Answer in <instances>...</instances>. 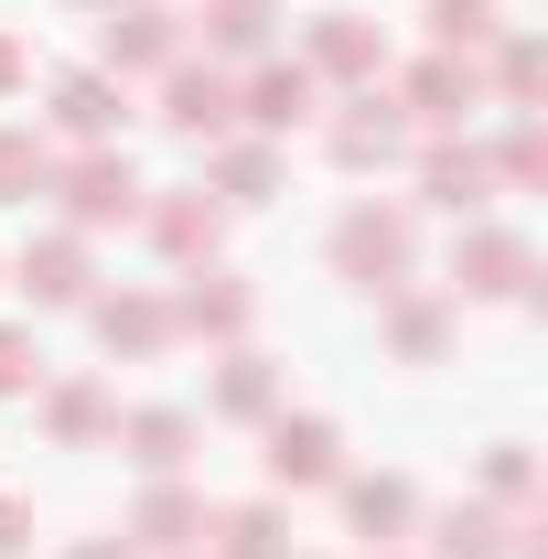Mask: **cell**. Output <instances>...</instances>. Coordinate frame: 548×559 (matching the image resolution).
Returning <instances> with one entry per match:
<instances>
[{
  "label": "cell",
  "instance_id": "3",
  "mask_svg": "<svg viewBox=\"0 0 548 559\" xmlns=\"http://www.w3.org/2000/svg\"><path fill=\"white\" fill-rule=\"evenodd\" d=\"M44 194L65 205L75 237H97V226H130L140 215V173H130V151H75V162H55Z\"/></svg>",
  "mask_w": 548,
  "mask_h": 559
},
{
  "label": "cell",
  "instance_id": "14",
  "mask_svg": "<svg viewBox=\"0 0 548 559\" xmlns=\"http://www.w3.org/2000/svg\"><path fill=\"white\" fill-rule=\"evenodd\" d=\"M205 516H215L205 495H183V485H151V495L130 506V527H119V538H130L140 559H194V549H205Z\"/></svg>",
  "mask_w": 548,
  "mask_h": 559
},
{
  "label": "cell",
  "instance_id": "31",
  "mask_svg": "<svg viewBox=\"0 0 548 559\" xmlns=\"http://www.w3.org/2000/svg\"><path fill=\"white\" fill-rule=\"evenodd\" d=\"M527 485H538V463H527L516 441H495V452H484V506H527Z\"/></svg>",
  "mask_w": 548,
  "mask_h": 559
},
{
  "label": "cell",
  "instance_id": "18",
  "mask_svg": "<svg viewBox=\"0 0 548 559\" xmlns=\"http://www.w3.org/2000/svg\"><path fill=\"white\" fill-rule=\"evenodd\" d=\"M279 44V0H205V66H259Z\"/></svg>",
  "mask_w": 548,
  "mask_h": 559
},
{
  "label": "cell",
  "instance_id": "4",
  "mask_svg": "<svg viewBox=\"0 0 548 559\" xmlns=\"http://www.w3.org/2000/svg\"><path fill=\"white\" fill-rule=\"evenodd\" d=\"M452 301H538V248L516 226H463L452 248Z\"/></svg>",
  "mask_w": 548,
  "mask_h": 559
},
{
  "label": "cell",
  "instance_id": "7",
  "mask_svg": "<svg viewBox=\"0 0 548 559\" xmlns=\"http://www.w3.org/2000/svg\"><path fill=\"white\" fill-rule=\"evenodd\" d=\"M312 119H323L312 66H301V55H290V66H279V55H259V75L237 86V130H248V140H290V130H312Z\"/></svg>",
  "mask_w": 548,
  "mask_h": 559
},
{
  "label": "cell",
  "instance_id": "10",
  "mask_svg": "<svg viewBox=\"0 0 548 559\" xmlns=\"http://www.w3.org/2000/svg\"><path fill=\"white\" fill-rule=\"evenodd\" d=\"M419 205L430 215H463V226H484L495 215V162H484L474 140H419Z\"/></svg>",
  "mask_w": 548,
  "mask_h": 559
},
{
  "label": "cell",
  "instance_id": "12",
  "mask_svg": "<svg viewBox=\"0 0 548 559\" xmlns=\"http://www.w3.org/2000/svg\"><path fill=\"white\" fill-rule=\"evenodd\" d=\"M140 226H151V248H162L172 270H194V259H215V248H226V205H215L205 183L151 194V205H140Z\"/></svg>",
  "mask_w": 548,
  "mask_h": 559
},
{
  "label": "cell",
  "instance_id": "26",
  "mask_svg": "<svg viewBox=\"0 0 548 559\" xmlns=\"http://www.w3.org/2000/svg\"><path fill=\"white\" fill-rule=\"evenodd\" d=\"M516 538V516H495V506H441L430 516V559H505Z\"/></svg>",
  "mask_w": 548,
  "mask_h": 559
},
{
  "label": "cell",
  "instance_id": "30",
  "mask_svg": "<svg viewBox=\"0 0 548 559\" xmlns=\"http://www.w3.org/2000/svg\"><path fill=\"white\" fill-rule=\"evenodd\" d=\"M484 162H495V194H538V183H548V130H538V119H516Z\"/></svg>",
  "mask_w": 548,
  "mask_h": 559
},
{
  "label": "cell",
  "instance_id": "33",
  "mask_svg": "<svg viewBox=\"0 0 548 559\" xmlns=\"http://www.w3.org/2000/svg\"><path fill=\"white\" fill-rule=\"evenodd\" d=\"M11 549H33V506H22V495H0V559Z\"/></svg>",
  "mask_w": 548,
  "mask_h": 559
},
{
  "label": "cell",
  "instance_id": "13",
  "mask_svg": "<svg viewBox=\"0 0 548 559\" xmlns=\"http://www.w3.org/2000/svg\"><path fill=\"white\" fill-rule=\"evenodd\" d=\"M11 290H22V301H33V312H75V301H86V290H97V270H86V237H33V248H22V259H11Z\"/></svg>",
  "mask_w": 548,
  "mask_h": 559
},
{
  "label": "cell",
  "instance_id": "27",
  "mask_svg": "<svg viewBox=\"0 0 548 559\" xmlns=\"http://www.w3.org/2000/svg\"><path fill=\"white\" fill-rule=\"evenodd\" d=\"M215 559H290V527H279V506H226V516H205Z\"/></svg>",
  "mask_w": 548,
  "mask_h": 559
},
{
  "label": "cell",
  "instance_id": "19",
  "mask_svg": "<svg viewBox=\"0 0 548 559\" xmlns=\"http://www.w3.org/2000/svg\"><path fill=\"white\" fill-rule=\"evenodd\" d=\"M205 194H215V205H270V194H279V140H215Z\"/></svg>",
  "mask_w": 548,
  "mask_h": 559
},
{
  "label": "cell",
  "instance_id": "32",
  "mask_svg": "<svg viewBox=\"0 0 548 559\" xmlns=\"http://www.w3.org/2000/svg\"><path fill=\"white\" fill-rule=\"evenodd\" d=\"M33 377H44V345H33L22 323H0V399H22Z\"/></svg>",
  "mask_w": 548,
  "mask_h": 559
},
{
  "label": "cell",
  "instance_id": "23",
  "mask_svg": "<svg viewBox=\"0 0 548 559\" xmlns=\"http://www.w3.org/2000/svg\"><path fill=\"white\" fill-rule=\"evenodd\" d=\"M205 409L215 419H270L279 409V366L259 345H226V355H215V399H205Z\"/></svg>",
  "mask_w": 548,
  "mask_h": 559
},
{
  "label": "cell",
  "instance_id": "17",
  "mask_svg": "<svg viewBox=\"0 0 548 559\" xmlns=\"http://www.w3.org/2000/svg\"><path fill=\"white\" fill-rule=\"evenodd\" d=\"M119 119H130V86H119V75H97V66L55 75V130H65V140H86V151H119Z\"/></svg>",
  "mask_w": 548,
  "mask_h": 559
},
{
  "label": "cell",
  "instance_id": "20",
  "mask_svg": "<svg viewBox=\"0 0 548 559\" xmlns=\"http://www.w3.org/2000/svg\"><path fill=\"white\" fill-rule=\"evenodd\" d=\"M344 527L377 538V549H398V538L419 527V495L398 485V474H355V485H344Z\"/></svg>",
  "mask_w": 548,
  "mask_h": 559
},
{
  "label": "cell",
  "instance_id": "22",
  "mask_svg": "<svg viewBox=\"0 0 548 559\" xmlns=\"http://www.w3.org/2000/svg\"><path fill=\"white\" fill-rule=\"evenodd\" d=\"M441 345H452V290H388V355L430 366Z\"/></svg>",
  "mask_w": 548,
  "mask_h": 559
},
{
  "label": "cell",
  "instance_id": "6",
  "mask_svg": "<svg viewBox=\"0 0 548 559\" xmlns=\"http://www.w3.org/2000/svg\"><path fill=\"white\" fill-rule=\"evenodd\" d=\"M97 75H162L183 66V11L172 0H108V33H97Z\"/></svg>",
  "mask_w": 548,
  "mask_h": 559
},
{
  "label": "cell",
  "instance_id": "5",
  "mask_svg": "<svg viewBox=\"0 0 548 559\" xmlns=\"http://www.w3.org/2000/svg\"><path fill=\"white\" fill-rule=\"evenodd\" d=\"M474 108H484V66H474V55H419V66L398 75V119L430 130V140H452Z\"/></svg>",
  "mask_w": 548,
  "mask_h": 559
},
{
  "label": "cell",
  "instance_id": "15",
  "mask_svg": "<svg viewBox=\"0 0 548 559\" xmlns=\"http://www.w3.org/2000/svg\"><path fill=\"white\" fill-rule=\"evenodd\" d=\"M259 463H270V485H334L344 474V430L334 419H290V409H270V452H259Z\"/></svg>",
  "mask_w": 548,
  "mask_h": 559
},
{
  "label": "cell",
  "instance_id": "29",
  "mask_svg": "<svg viewBox=\"0 0 548 559\" xmlns=\"http://www.w3.org/2000/svg\"><path fill=\"white\" fill-rule=\"evenodd\" d=\"M419 22H430V55H484V44L505 33V11H495V0H430Z\"/></svg>",
  "mask_w": 548,
  "mask_h": 559
},
{
  "label": "cell",
  "instance_id": "8",
  "mask_svg": "<svg viewBox=\"0 0 548 559\" xmlns=\"http://www.w3.org/2000/svg\"><path fill=\"white\" fill-rule=\"evenodd\" d=\"M162 130L172 140H237V75L226 66H194V55H183V66H162Z\"/></svg>",
  "mask_w": 548,
  "mask_h": 559
},
{
  "label": "cell",
  "instance_id": "9",
  "mask_svg": "<svg viewBox=\"0 0 548 559\" xmlns=\"http://www.w3.org/2000/svg\"><path fill=\"white\" fill-rule=\"evenodd\" d=\"M248 323H259V290H248L237 270H215V259H194V270H183V290H172V334L248 345Z\"/></svg>",
  "mask_w": 548,
  "mask_h": 559
},
{
  "label": "cell",
  "instance_id": "24",
  "mask_svg": "<svg viewBox=\"0 0 548 559\" xmlns=\"http://www.w3.org/2000/svg\"><path fill=\"white\" fill-rule=\"evenodd\" d=\"M44 430H55L65 452H86V441H108V430H119V409H108V388H97V377H65V388H44Z\"/></svg>",
  "mask_w": 548,
  "mask_h": 559
},
{
  "label": "cell",
  "instance_id": "35",
  "mask_svg": "<svg viewBox=\"0 0 548 559\" xmlns=\"http://www.w3.org/2000/svg\"><path fill=\"white\" fill-rule=\"evenodd\" d=\"M65 559H140V549H130V538H75Z\"/></svg>",
  "mask_w": 548,
  "mask_h": 559
},
{
  "label": "cell",
  "instance_id": "28",
  "mask_svg": "<svg viewBox=\"0 0 548 559\" xmlns=\"http://www.w3.org/2000/svg\"><path fill=\"white\" fill-rule=\"evenodd\" d=\"M44 183H55V140L11 119V130H0V205H33Z\"/></svg>",
  "mask_w": 548,
  "mask_h": 559
},
{
  "label": "cell",
  "instance_id": "25",
  "mask_svg": "<svg viewBox=\"0 0 548 559\" xmlns=\"http://www.w3.org/2000/svg\"><path fill=\"white\" fill-rule=\"evenodd\" d=\"M516 119H538V97H548V44L538 33H495V75H484Z\"/></svg>",
  "mask_w": 548,
  "mask_h": 559
},
{
  "label": "cell",
  "instance_id": "11",
  "mask_svg": "<svg viewBox=\"0 0 548 559\" xmlns=\"http://www.w3.org/2000/svg\"><path fill=\"white\" fill-rule=\"evenodd\" d=\"M301 66H312V86H377V75H388V33H377L366 11H323V22L301 33Z\"/></svg>",
  "mask_w": 548,
  "mask_h": 559
},
{
  "label": "cell",
  "instance_id": "21",
  "mask_svg": "<svg viewBox=\"0 0 548 559\" xmlns=\"http://www.w3.org/2000/svg\"><path fill=\"white\" fill-rule=\"evenodd\" d=\"M119 452H130L151 485H172L183 452H194V409H130V419H119Z\"/></svg>",
  "mask_w": 548,
  "mask_h": 559
},
{
  "label": "cell",
  "instance_id": "16",
  "mask_svg": "<svg viewBox=\"0 0 548 559\" xmlns=\"http://www.w3.org/2000/svg\"><path fill=\"white\" fill-rule=\"evenodd\" d=\"M86 323H97V345L130 355V366L172 345V301L162 290H86Z\"/></svg>",
  "mask_w": 548,
  "mask_h": 559
},
{
  "label": "cell",
  "instance_id": "1",
  "mask_svg": "<svg viewBox=\"0 0 548 559\" xmlns=\"http://www.w3.org/2000/svg\"><path fill=\"white\" fill-rule=\"evenodd\" d=\"M323 151H334L344 173H398V162L419 151V130L398 119V86H388V75H377V86H355L334 119H323Z\"/></svg>",
  "mask_w": 548,
  "mask_h": 559
},
{
  "label": "cell",
  "instance_id": "34",
  "mask_svg": "<svg viewBox=\"0 0 548 559\" xmlns=\"http://www.w3.org/2000/svg\"><path fill=\"white\" fill-rule=\"evenodd\" d=\"M33 86V55H22V33H0V97H22Z\"/></svg>",
  "mask_w": 548,
  "mask_h": 559
},
{
  "label": "cell",
  "instance_id": "2",
  "mask_svg": "<svg viewBox=\"0 0 548 559\" xmlns=\"http://www.w3.org/2000/svg\"><path fill=\"white\" fill-rule=\"evenodd\" d=\"M409 215L398 205H344V226H334V280H355V290H409Z\"/></svg>",
  "mask_w": 548,
  "mask_h": 559
},
{
  "label": "cell",
  "instance_id": "36",
  "mask_svg": "<svg viewBox=\"0 0 548 559\" xmlns=\"http://www.w3.org/2000/svg\"><path fill=\"white\" fill-rule=\"evenodd\" d=\"M86 11H97V0H86Z\"/></svg>",
  "mask_w": 548,
  "mask_h": 559
}]
</instances>
